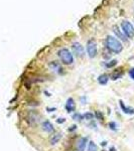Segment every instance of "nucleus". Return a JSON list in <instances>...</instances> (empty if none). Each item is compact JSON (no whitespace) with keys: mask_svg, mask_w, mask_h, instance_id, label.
Instances as JSON below:
<instances>
[{"mask_svg":"<svg viewBox=\"0 0 134 151\" xmlns=\"http://www.w3.org/2000/svg\"><path fill=\"white\" fill-rule=\"evenodd\" d=\"M106 48L114 53H120L123 50V45L116 37L108 35L105 40Z\"/></svg>","mask_w":134,"mask_h":151,"instance_id":"1","label":"nucleus"},{"mask_svg":"<svg viewBox=\"0 0 134 151\" xmlns=\"http://www.w3.org/2000/svg\"><path fill=\"white\" fill-rule=\"evenodd\" d=\"M58 55L60 58V60L64 63L65 65H72L74 63V57L70 52L69 50L67 48H62V50H58Z\"/></svg>","mask_w":134,"mask_h":151,"instance_id":"2","label":"nucleus"},{"mask_svg":"<svg viewBox=\"0 0 134 151\" xmlns=\"http://www.w3.org/2000/svg\"><path fill=\"white\" fill-rule=\"evenodd\" d=\"M121 27L123 29L125 36H127L128 38L134 37V26L131 24V22H129L128 20H124L121 23Z\"/></svg>","mask_w":134,"mask_h":151,"instance_id":"3","label":"nucleus"},{"mask_svg":"<svg viewBox=\"0 0 134 151\" xmlns=\"http://www.w3.org/2000/svg\"><path fill=\"white\" fill-rule=\"evenodd\" d=\"M87 52L90 58H95L98 52V48H97V43L93 38L88 40L87 42Z\"/></svg>","mask_w":134,"mask_h":151,"instance_id":"4","label":"nucleus"},{"mask_svg":"<svg viewBox=\"0 0 134 151\" xmlns=\"http://www.w3.org/2000/svg\"><path fill=\"white\" fill-rule=\"evenodd\" d=\"M73 52H74L75 55H77L78 58H83L85 55V50H84V47H82L81 43L79 42H75L73 43Z\"/></svg>","mask_w":134,"mask_h":151,"instance_id":"5","label":"nucleus"},{"mask_svg":"<svg viewBox=\"0 0 134 151\" xmlns=\"http://www.w3.org/2000/svg\"><path fill=\"white\" fill-rule=\"evenodd\" d=\"M66 110H67L69 113H72L76 110V103H75L74 99L73 98H69L67 100V103H66Z\"/></svg>","mask_w":134,"mask_h":151,"instance_id":"6","label":"nucleus"},{"mask_svg":"<svg viewBox=\"0 0 134 151\" xmlns=\"http://www.w3.org/2000/svg\"><path fill=\"white\" fill-rule=\"evenodd\" d=\"M88 142V138L87 137H82L78 140L77 143V151H85L86 149V144Z\"/></svg>","mask_w":134,"mask_h":151,"instance_id":"7","label":"nucleus"},{"mask_svg":"<svg viewBox=\"0 0 134 151\" xmlns=\"http://www.w3.org/2000/svg\"><path fill=\"white\" fill-rule=\"evenodd\" d=\"M41 128H43V131H45L47 133H52L55 131V128H53V124L50 122V121H43V124H41Z\"/></svg>","mask_w":134,"mask_h":151,"instance_id":"8","label":"nucleus"},{"mask_svg":"<svg viewBox=\"0 0 134 151\" xmlns=\"http://www.w3.org/2000/svg\"><path fill=\"white\" fill-rule=\"evenodd\" d=\"M119 103H120V107H121V109H122V111L124 112V113L128 114V115H134V109L133 108L125 106L123 103V101H119Z\"/></svg>","mask_w":134,"mask_h":151,"instance_id":"9","label":"nucleus"},{"mask_svg":"<svg viewBox=\"0 0 134 151\" xmlns=\"http://www.w3.org/2000/svg\"><path fill=\"white\" fill-rule=\"evenodd\" d=\"M61 138H62V134H61V133L53 134L52 137H50V143L52 145H55L57 143H58V141L61 140Z\"/></svg>","mask_w":134,"mask_h":151,"instance_id":"10","label":"nucleus"},{"mask_svg":"<svg viewBox=\"0 0 134 151\" xmlns=\"http://www.w3.org/2000/svg\"><path fill=\"white\" fill-rule=\"evenodd\" d=\"M109 81V76L106 74H103L101 76H99L98 78V83L100 85H107V83Z\"/></svg>","mask_w":134,"mask_h":151,"instance_id":"11","label":"nucleus"},{"mask_svg":"<svg viewBox=\"0 0 134 151\" xmlns=\"http://www.w3.org/2000/svg\"><path fill=\"white\" fill-rule=\"evenodd\" d=\"M123 76V72L121 70V69L120 70H114L113 73H112V75H111V79L112 80H118V79H120L121 77Z\"/></svg>","mask_w":134,"mask_h":151,"instance_id":"12","label":"nucleus"},{"mask_svg":"<svg viewBox=\"0 0 134 151\" xmlns=\"http://www.w3.org/2000/svg\"><path fill=\"white\" fill-rule=\"evenodd\" d=\"M113 31L115 32V35L117 36H119V38H120L121 40H123V41H126V36L123 35L122 32H121L120 30H119V28H118V26H113Z\"/></svg>","mask_w":134,"mask_h":151,"instance_id":"13","label":"nucleus"},{"mask_svg":"<svg viewBox=\"0 0 134 151\" xmlns=\"http://www.w3.org/2000/svg\"><path fill=\"white\" fill-rule=\"evenodd\" d=\"M50 68L52 69L53 70H55V72H58V70H63V69L61 68V65H58V62H53L50 64ZM60 73V72H58Z\"/></svg>","mask_w":134,"mask_h":151,"instance_id":"14","label":"nucleus"},{"mask_svg":"<svg viewBox=\"0 0 134 151\" xmlns=\"http://www.w3.org/2000/svg\"><path fill=\"white\" fill-rule=\"evenodd\" d=\"M28 120L30 123L32 122H38V115L36 113H35V112H31L30 114H29V117H28Z\"/></svg>","mask_w":134,"mask_h":151,"instance_id":"15","label":"nucleus"},{"mask_svg":"<svg viewBox=\"0 0 134 151\" xmlns=\"http://www.w3.org/2000/svg\"><path fill=\"white\" fill-rule=\"evenodd\" d=\"M98 150V147L95 144L93 141H90L89 142V146H88V151H97Z\"/></svg>","mask_w":134,"mask_h":151,"instance_id":"16","label":"nucleus"},{"mask_svg":"<svg viewBox=\"0 0 134 151\" xmlns=\"http://www.w3.org/2000/svg\"><path fill=\"white\" fill-rule=\"evenodd\" d=\"M82 115L83 119H85V120H92V119H94V114L91 113V112H87V113L82 114Z\"/></svg>","mask_w":134,"mask_h":151,"instance_id":"17","label":"nucleus"},{"mask_svg":"<svg viewBox=\"0 0 134 151\" xmlns=\"http://www.w3.org/2000/svg\"><path fill=\"white\" fill-rule=\"evenodd\" d=\"M73 119H74L75 121H79V122H81L83 120V115L80 113H75L74 115H73Z\"/></svg>","mask_w":134,"mask_h":151,"instance_id":"18","label":"nucleus"},{"mask_svg":"<svg viewBox=\"0 0 134 151\" xmlns=\"http://www.w3.org/2000/svg\"><path fill=\"white\" fill-rule=\"evenodd\" d=\"M117 65V60H111V62L107 63V64H106V68H113L114 65Z\"/></svg>","mask_w":134,"mask_h":151,"instance_id":"19","label":"nucleus"},{"mask_svg":"<svg viewBox=\"0 0 134 151\" xmlns=\"http://www.w3.org/2000/svg\"><path fill=\"white\" fill-rule=\"evenodd\" d=\"M95 117H96V118L98 119V120H100V121L103 120V115H102V113H101V112H99V111L95 112Z\"/></svg>","mask_w":134,"mask_h":151,"instance_id":"20","label":"nucleus"},{"mask_svg":"<svg viewBox=\"0 0 134 151\" xmlns=\"http://www.w3.org/2000/svg\"><path fill=\"white\" fill-rule=\"evenodd\" d=\"M109 128L113 131H116L117 130V124L115 122H110L109 123Z\"/></svg>","mask_w":134,"mask_h":151,"instance_id":"21","label":"nucleus"},{"mask_svg":"<svg viewBox=\"0 0 134 151\" xmlns=\"http://www.w3.org/2000/svg\"><path fill=\"white\" fill-rule=\"evenodd\" d=\"M129 76H130L131 79L134 80V68L130 69V70H129Z\"/></svg>","mask_w":134,"mask_h":151,"instance_id":"22","label":"nucleus"},{"mask_svg":"<svg viewBox=\"0 0 134 151\" xmlns=\"http://www.w3.org/2000/svg\"><path fill=\"white\" fill-rule=\"evenodd\" d=\"M66 121V119H64V118H60V119H58L57 120V122L58 123V124H61V123H64Z\"/></svg>","mask_w":134,"mask_h":151,"instance_id":"23","label":"nucleus"},{"mask_svg":"<svg viewBox=\"0 0 134 151\" xmlns=\"http://www.w3.org/2000/svg\"><path fill=\"white\" fill-rule=\"evenodd\" d=\"M76 129H77V126L74 125V126H72V128H69V131L70 132H72V131H75Z\"/></svg>","mask_w":134,"mask_h":151,"instance_id":"24","label":"nucleus"},{"mask_svg":"<svg viewBox=\"0 0 134 151\" xmlns=\"http://www.w3.org/2000/svg\"><path fill=\"white\" fill-rule=\"evenodd\" d=\"M48 112H53L55 110V108H48Z\"/></svg>","mask_w":134,"mask_h":151,"instance_id":"25","label":"nucleus"},{"mask_svg":"<svg viewBox=\"0 0 134 151\" xmlns=\"http://www.w3.org/2000/svg\"><path fill=\"white\" fill-rule=\"evenodd\" d=\"M107 144V142H106V141H104V142H102L101 143V145H103V146H105Z\"/></svg>","mask_w":134,"mask_h":151,"instance_id":"26","label":"nucleus"},{"mask_svg":"<svg viewBox=\"0 0 134 151\" xmlns=\"http://www.w3.org/2000/svg\"><path fill=\"white\" fill-rule=\"evenodd\" d=\"M115 150H116V149H115V148H114V147H112L111 149H110V151H115Z\"/></svg>","mask_w":134,"mask_h":151,"instance_id":"27","label":"nucleus"},{"mask_svg":"<svg viewBox=\"0 0 134 151\" xmlns=\"http://www.w3.org/2000/svg\"><path fill=\"white\" fill-rule=\"evenodd\" d=\"M102 151H106V150H102Z\"/></svg>","mask_w":134,"mask_h":151,"instance_id":"28","label":"nucleus"}]
</instances>
